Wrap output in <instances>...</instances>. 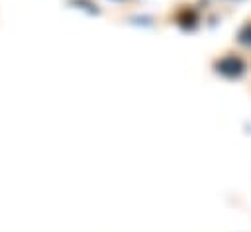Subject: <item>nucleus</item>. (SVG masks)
Returning <instances> with one entry per match:
<instances>
[{"mask_svg": "<svg viewBox=\"0 0 251 232\" xmlns=\"http://www.w3.org/2000/svg\"><path fill=\"white\" fill-rule=\"evenodd\" d=\"M216 69H218L222 75H226V77H237V75L243 73L245 65H243V61H241L239 57H235V55H226V57H222V59L216 63Z\"/></svg>", "mask_w": 251, "mask_h": 232, "instance_id": "f257e3e1", "label": "nucleus"}, {"mask_svg": "<svg viewBox=\"0 0 251 232\" xmlns=\"http://www.w3.org/2000/svg\"><path fill=\"white\" fill-rule=\"evenodd\" d=\"M239 41L245 43V45H251V22L245 24V26L239 29Z\"/></svg>", "mask_w": 251, "mask_h": 232, "instance_id": "f03ea898", "label": "nucleus"}]
</instances>
